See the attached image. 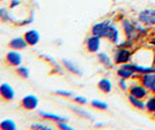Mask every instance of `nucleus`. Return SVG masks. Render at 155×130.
<instances>
[{"mask_svg":"<svg viewBox=\"0 0 155 130\" xmlns=\"http://www.w3.org/2000/svg\"><path fill=\"white\" fill-rule=\"evenodd\" d=\"M146 109L149 113H155V97L150 98L146 102Z\"/></svg>","mask_w":155,"mask_h":130,"instance_id":"obj_25","label":"nucleus"},{"mask_svg":"<svg viewBox=\"0 0 155 130\" xmlns=\"http://www.w3.org/2000/svg\"><path fill=\"white\" fill-rule=\"evenodd\" d=\"M14 98H15V92L11 85L7 84V83L0 85V99L2 101L11 102L14 100Z\"/></svg>","mask_w":155,"mask_h":130,"instance_id":"obj_4","label":"nucleus"},{"mask_svg":"<svg viewBox=\"0 0 155 130\" xmlns=\"http://www.w3.org/2000/svg\"><path fill=\"white\" fill-rule=\"evenodd\" d=\"M57 127L60 128V129H64V130H72L73 128L70 127L68 124H66V122H58L57 123Z\"/></svg>","mask_w":155,"mask_h":130,"instance_id":"obj_29","label":"nucleus"},{"mask_svg":"<svg viewBox=\"0 0 155 130\" xmlns=\"http://www.w3.org/2000/svg\"><path fill=\"white\" fill-rule=\"evenodd\" d=\"M0 21L1 22H5V23H15L14 16L5 7H1L0 8Z\"/></svg>","mask_w":155,"mask_h":130,"instance_id":"obj_15","label":"nucleus"},{"mask_svg":"<svg viewBox=\"0 0 155 130\" xmlns=\"http://www.w3.org/2000/svg\"><path fill=\"white\" fill-rule=\"evenodd\" d=\"M97 88L101 92L108 94V93H110V92L112 91V84H111V81H110L109 79L103 78L97 83Z\"/></svg>","mask_w":155,"mask_h":130,"instance_id":"obj_16","label":"nucleus"},{"mask_svg":"<svg viewBox=\"0 0 155 130\" xmlns=\"http://www.w3.org/2000/svg\"><path fill=\"white\" fill-rule=\"evenodd\" d=\"M125 80H126V79L122 78V80L119 81V87H120L123 91H126V90H127V85H126V83H125Z\"/></svg>","mask_w":155,"mask_h":130,"instance_id":"obj_31","label":"nucleus"},{"mask_svg":"<svg viewBox=\"0 0 155 130\" xmlns=\"http://www.w3.org/2000/svg\"><path fill=\"white\" fill-rule=\"evenodd\" d=\"M20 5H21V1H20V0H11V2H9V8L13 9V8L20 6Z\"/></svg>","mask_w":155,"mask_h":130,"instance_id":"obj_30","label":"nucleus"},{"mask_svg":"<svg viewBox=\"0 0 155 130\" xmlns=\"http://www.w3.org/2000/svg\"><path fill=\"white\" fill-rule=\"evenodd\" d=\"M61 64L65 69L68 72H71L72 74H75V76H82V71L78 67L77 64H74L73 62L68 60V59H61Z\"/></svg>","mask_w":155,"mask_h":130,"instance_id":"obj_12","label":"nucleus"},{"mask_svg":"<svg viewBox=\"0 0 155 130\" xmlns=\"http://www.w3.org/2000/svg\"><path fill=\"white\" fill-rule=\"evenodd\" d=\"M15 73H16V76H19L20 78H22V79H28L30 77V71H29V69L26 67V66H22V65L15 67Z\"/></svg>","mask_w":155,"mask_h":130,"instance_id":"obj_20","label":"nucleus"},{"mask_svg":"<svg viewBox=\"0 0 155 130\" xmlns=\"http://www.w3.org/2000/svg\"><path fill=\"white\" fill-rule=\"evenodd\" d=\"M54 94H57V95H61V97L70 98V97L73 95V92H71V91H56L54 92Z\"/></svg>","mask_w":155,"mask_h":130,"instance_id":"obj_28","label":"nucleus"},{"mask_svg":"<svg viewBox=\"0 0 155 130\" xmlns=\"http://www.w3.org/2000/svg\"><path fill=\"white\" fill-rule=\"evenodd\" d=\"M71 109L74 111L75 114H78L79 116L84 117V118H91V120H93V118H94L91 113H88L87 111H84V109L80 108V107H77V106H71Z\"/></svg>","mask_w":155,"mask_h":130,"instance_id":"obj_22","label":"nucleus"},{"mask_svg":"<svg viewBox=\"0 0 155 130\" xmlns=\"http://www.w3.org/2000/svg\"><path fill=\"white\" fill-rule=\"evenodd\" d=\"M117 74H118L120 78L129 79V78H131V77H133V76H134V72L132 71V70H130V69H127V67H124V66H122L120 69H118Z\"/></svg>","mask_w":155,"mask_h":130,"instance_id":"obj_23","label":"nucleus"},{"mask_svg":"<svg viewBox=\"0 0 155 130\" xmlns=\"http://www.w3.org/2000/svg\"><path fill=\"white\" fill-rule=\"evenodd\" d=\"M91 106L93 108L98 109V111H105V109H108V104H105L103 101H100V100H93L91 102Z\"/></svg>","mask_w":155,"mask_h":130,"instance_id":"obj_24","label":"nucleus"},{"mask_svg":"<svg viewBox=\"0 0 155 130\" xmlns=\"http://www.w3.org/2000/svg\"><path fill=\"white\" fill-rule=\"evenodd\" d=\"M130 94L136 98H139V99H142V98H145L147 95V88L143 85L142 86H140V85H133L130 88Z\"/></svg>","mask_w":155,"mask_h":130,"instance_id":"obj_13","label":"nucleus"},{"mask_svg":"<svg viewBox=\"0 0 155 130\" xmlns=\"http://www.w3.org/2000/svg\"><path fill=\"white\" fill-rule=\"evenodd\" d=\"M152 43H153V46H155V39H152Z\"/></svg>","mask_w":155,"mask_h":130,"instance_id":"obj_32","label":"nucleus"},{"mask_svg":"<svg viewBox=\"0 0 155 130\" xmlns=\"http://www.w3.org/2000/svg\"><path fill=\"white\" fill-rule=\"evenodd\" d=\"M139 21L146 26H155V9H145L139 13Z\"/></svg>","mask_w":155,"mask_h":130,"instance_id":"obj_5","label":"nucleus"},{"mask_svg":"<svg viewBox=\"0 0 155 130\" xmlns=\"http://www.w3.org/2000/svg\"><path fill=\"white\" fill-rule=\"evenodd\" d=\"M123 29L125 32V35L129 39H134L139 36V32H143L142 28H139V27H136L132 22H130L127 20L123 21Z\"/></svg>","mask_w":155,"mask_h":130,"instance_id":"obj_3","label":"nucleus"},{"mask_svg":"<svg viewBox=\"0 0 155 130\" xmlns=\"http://www.w3.org/2000/svg\"><path fill=\"white\" fill-rule=\"evenodd\" d=\"M154 65H155V55H154Z\"/></svg>","mask_w":155,"mask_h":130,"instance_id":"obj_33","label":"nucleus"},{"mask_svg":"<svg viewBox=\"0 0 155 130\" xmlns=\"http://www.w3.org/2000/svg\"><path fill=\"white\" fill-rule=\"evenodd\" d=\"M132 52L130 51L126 48H119L118 50H116L115 55H114V60L116 64H125L127 63L131 58Z\"/></svg>","mask_w":155,"mask_h":130,"instance_id":"obj_7","label":"nucleus"},{"mask_svg":"<svg viewBox=\"0 0 155 130\" xmlns=\"http://www.w3.org/2000/svg\"><path fill=\"white\" fill-rule=\"evenodd\" d=\"M38 115L45 120H50V121H53V122H67V117L65 116H60V115H56V114H52V113H46V111H39Z\"/></svg>","mask_w":155,"mask_h":130,"instance_id":"obj_14","label":"nucleus"},{"mask_svg":"<svg viewBox=\"0 0 155 130\" xmlns=\"http://www.w3.org/2000/svg\"><path fill=\"white\" fill-rule=\"evenodd\" d=\"M97 58H98V62L103 65L104 67H107V69H111L114 66L111 59L109 58V56L107 53H104V52H98L97 53Z\"/></svg>","mask_w":155,"mask_h":130,"instance_id":"obj_18","label":"nucleus"},{"mask_svg":"<svg viewBox=\"0 0 155 130\" xmlns=\"http://www.w3.org/2000/svg\"><path fill=\"white\" fill-rule=\"evenodd\" d=\"M23 37L26 39L27 44L29 46H35L39 43V39H41V35L37 30L35 29H29L23 34Z\"/></svg>","mask_w":155,"mask_h":130,"instance_id":"obj_9","label":"nucleus"},{"mask_svg":"<svg viewBox=\"0 0 155 130\" xmlns=\"http://www.w3.org/2000/svg\"><path fill=\"white\" fill-rule=\"evenodd\" d=\"M38 106V98L34 94H29L26 95L21 101H20V107L27 111H35Z\"/></svg>","mask_w":155,"mask_h":130,"instance_id":"obj_2","label":"nucleus"},{"mask_svg":"<svg viewBox=\"0 0 155 130\" xmlns=\"http://www.w3.org/2000/svg\"><path fill=\"white\" fill-rule=\"evenodd\" d=\"M31 129H36V130H51L52 128L49 127V125H45V124H42V123H35L30 125Z\"/></svg>","mask_w":155,"mask_h":130,"instance_id":"obj_26","label":"nucleus"},{"mask_svg":"<svg viewBox=\"0 0 155 130\" xmlns=\"http://www.w3.org/2000/svg\"><path fill=\"white\" fill-rule=\"evenodd\" d=\"M5 64L11 67H18L22 64V56L18 50H9L5 56Z\"/></svg>","mask_w":155,"mask_h":130,"instance_id":"obj_1","label":"nucleus"},{"mask_svg":"<svg viewBox=\"0 0 155 130\" xmlns=\"http://www.w3.org/2000/svg\"><path fill=\"white\" fill-rule=\"evenodd\" d=\"M105 39H108L111 42V43H115L117 44V42H118V39H119V32H118V29H117L115 26H110L109 30L107 32V35H105Z\"/></svg>","mask_w":155,"mask_h":130,"instance_id":"obj_17","label":"nucleus"},{"mask_svg":"<svg viewBox=\"0 0 155 130\" xmlns=\"http://www.w3.org/2000/svg\"><path fill=\"white\" fill-rule=\"evenodd\" d=\"M100 46H101V37L96 36V35H91V37H88L86 41V49H87V51L91 52V53L98 52Z\"/></svg>","mask_w":155,"mask_h":130,"instance_id":"obj_8","label":"nucleus"},{"mask_svg":"<svg viewBox=\"0 0 155 130\" xmlns=\"http://www.w3.org/2000/svg\"><path fill=\"white\" fill-rule=\"evenodd\" d=\"M142 85L152 92H155V73H145L141 77Z\"/></svg>","mask_w":155,"mask_h":130,"instance_id":"obj_11","label":"nucleus"},{"mask_svg":"<svg viewBox=\"0 0 155 130\" xmlns=\"http://www.w3.org/2000/svg\"><path fill=\"white\" fill-rule=\"evenodd\" d=\"M129 101H130V104H132L133 107H136V108L140 109V111H142V109H145V108H146V104L142 101L141 99L133 97V95H131V94L129 95Z\"/></svg>","mask_w":155,"mask_h":130,"instance_id":"obj_19","label":"nucleus"},{"mask_svg":"<svg viewBox=\"0 0 155 130\" xmlns=\"http://www.w3.org/2000/svg\"><path fill=\"white\" fill-rule=\"evenodd\" d=\"M27 46H29L27 44L26 39L23 36H19V37H14L8 42V48L12 50H25Z\"/></svg>","mask_w":155,"mask_h":130,"instance_id":"obj_10","label":"nucleus"},{"mask_svg":"<svg viewBox=\"0 0 155 130\" xmlns=\"http://www.w3.org/2000/svg\"><path fill=\"white\" fill-rule=\"evenodd\" d=\"M0 129L1 130H15L16 129V123L11 118H6L0 122Z\"/></svg>","mask_w":155,"mask_h":130,"instance_id":"obj_21","label":"nucleus"},{"mask_svg":"<svg viewBox=\"0 0 155 130\" xmlns=\"http://www.w3.org/2000/svg\"><path fill=\"white\" fill-rule=\"evenodd\" d=\"M73 101L78 104H87V99L84 97H74L73 98Z\"/></svg>","mask_w":155,"mask_h":130,"instance_id":"obj_27","label":"nucleus"},{"mask_svg":"<svg viewBox=\"0 0 155 130\" xmlns=\"http://www.w3.org/2000/svg\"><path fill=\"white\" fill-rule=\"evenodd\" d=\"M0 1H5V0H0Z\"/></svg>","mask_w":155,"mask_h":130,"instance_id":"obj_34","label":"nucleus"},{"mask_svg":"<svg viewBox=\"0 0 155 130\" xmlns=\"http://www.w3.org/2000/svg\"><path fill=\"white\" fill-rule=\"evenodd\" d=\"M110 26H111L110 21H102V22L95 23L94 26L91 27V35H96V36H100V37H105Z\"/></svg>","mask_w":155,"mask_h":130,"instance_id":"obj_6","label":"nucleus"}]
</instances>
